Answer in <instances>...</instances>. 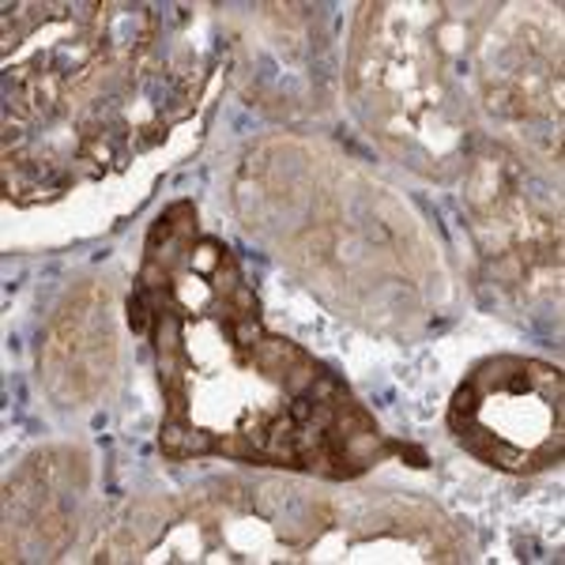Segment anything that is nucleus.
<instances>
[{
    "mask_svg": "<svg viewBox=\"0 0 565 565\" xmlns=\"http://www.w3.org/2000/svg\"><path fill=\"white\" fill-rule=\"evenodd\" d=\"M109 370H114V332L106 321V295L87 287L72 298L45 335L42 373L61 404H79L106 385Z\"/></svg>",
    "mask_w": 565,
    "mask_h": 565,
    "instance_id": "1",
    "label": "nucleus"
}]
</instances>
